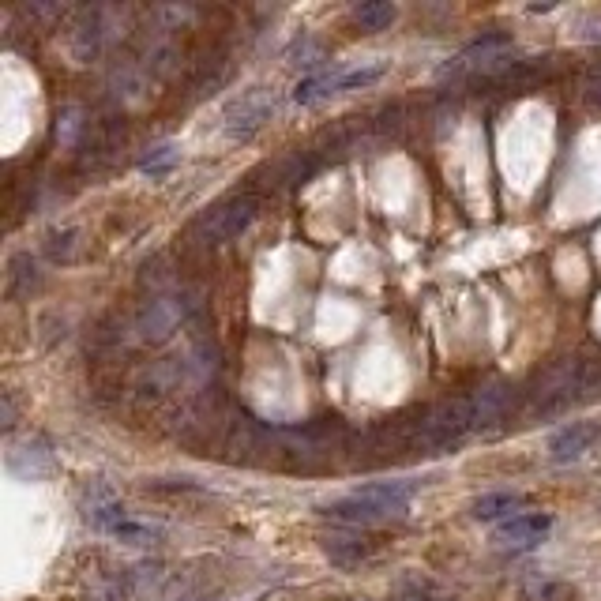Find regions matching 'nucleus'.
I'll use <instances>...</instances> for the list:
<instances>
[{"label": "nucleus", "instance_id": "obj_1", "mask_svg": "<svg viewBox=\"0 0 601 601\" xmlns=\"http://www.w3.org/2000/svg\"><path fill=\"white\" fill-rule=\"evenodd\" d=\"M271 117H275V98H267V91L256 87V91L241 94L230 106V113H226V132H230V139H252Z\"/></svg>", "mask_w": 601, "mask_h": 601}, {"label": "nucleus", "instance_id": "obj_12", "mask_svg": "<svg viewBox=\"0 0 601 601\" xmlns=\"http://www.w3.org/2000/svg\"><path fill=\"white\" fill-rule=\"evenodd\" d=\"M113 534H117L121 541H128V545H151V541L158 538L155 526H139V523H121Z\"/></svg>", "mask_w": 601, "mask_h": 601}, {"label": "nucleus", "instance_id": "obj_3", "mask_svg": "<svg viewBox=\"0 0 601 601\" xmlns=\"http://www.w3.org/2000/svg\"><path fill=\"white\" fill-rule=\"evenodd\" d=\"M256 218V203L248 200H230L211 207V215L203 218V230H207V241L211 245H222V241H233L237 233L248 230V222Z\"/></svg>", "mask_w": 601, "mask_h": 601}, {"label": "nucleus", "instance_id": "obj_7", "mask_svg": "<svg viewBox=\"0 0 601 601\" xmlns=\"http://www.w3.org/2000/svg\"><path fill=\"white\" fill-rule=\"evenodd\" d=\"M395 19H399V8L391 0H369V4L354 8V23L361 31H387Z\"/></svg>", "mask_w": 601, "mask_h": 601}, {"label": "nucleus", "instance_id": "obj_6", "mask_svg": "<svg viewBox=\"0 0 601 601\" xmlns=\"http://www.w3.org/2000/svg\"><path fill=\"white\" fill-rule=\"evenodd\" d=\"M523 504H526V500L519 493H489V496H481L478 504H474V511H470V515H474L478 523H496V519H504V523H508L511 511H519Z\"/></svg>", "mask_w": 601, "mask_h": 601}, {"label": "nucleus", "instance_id": "obj_4", "mask_svg": "<svg viewBox=\"0 0 601 601\" xmlns=\"http://www.w3.org/2000/svg\"><path fill=\"white\" fill-rule=\"evenodd\" d=\"M417 489H421V481H414V478L369 481V485H361V489H354V496H361V500H369V504H380V508L395 511V515H402V511L410 508V500H414Z\"/></svg>", "mask_w": 601, "mask_h": 601}, {"label": "nucleus", "instance_id": "obj_5", "mask_svg": "<svg viewBox=\"0 0 601 601\" xmlns=\"http://www.w3.org/2000/svg\"><path fill=\"white\" fill-rule=\"evenodd\" d=\"M594 440H598V425L594 421H575V425L560 429L549 440V451H553L556 463H571V459H583Z\"/></svg>", "mask_w": 601, "mask_h": 601}, {"label": "nucleus", "instance_id": "obj_10", "mask_svg": "<svg viewBox=\"0 0 601 601\" xmlns=\"http://www.w3.org/2000/svg\"><path fill=\"white\" fill-rule=\"evenodd\" d=\"M523 601H568V586L534 575L523 583Z\"/></svg>", "mask_w": 601, "mask_h": 601}, {"label": "nucleus", "instance_id": "obj_9", "mask_svg": "<svg viewBox=\"0 0 601 601\" xmlns=\"http://www.w3.org/2000/svg\"><path fill=\"white\" fill-rule=\"evenodd\" d=\"M181 162V147L177 143H158L151 155L139 158V170L147 173V177H166Z\"/></svg>", "mask_w": 601, "mask_h": 601}, {"label": "nucleus", "instance_id": "obj_2", "mask_svg": "<svg viewBox=\"0 0 601 601\" xmlns=\"http://www.w3.org/2000/svg\"><path fill=\"white\" fill-rule=\"evenodd\" d=\"M549 530H553V515H545V511H519V515H511L508 523L496 526V541L504 549H534V545H541V541L549 538Z\"/></svg>", "mask_w": 601, "mask_h": 601}, {"label": "nucleus", "instance_id": "obj_8", "mask_svg": "<svg viewBox=\"0 0 601 601\" xmlns=\"http://www.w3.org/2000/svg\"><path fill=\"white\" fill-rule=\"evenodd\" d=\"M335 79H339V72H320V76L301 79V83L293 87V102H297V106H316L320 98L335 94Z\"/></svg>", "mask_w": 601, "mask_h": 601}, {"label": "nucleus", "instance_id": "obj_11", "mask_svg": "<svg viewBox=\"0 0 601 601\" xmlns=\"http://www.w3.org/2000/svg\"><path fill=\"white\" fill-rule=\"evenodd\" d=\"M387 72L384 61L369 64V68H354V72H339V79H335V94L339 91H357V87H369V83H376V79Z\"/></svg>", "mask_w": 601, "mask_h": 601}]
</instances>
